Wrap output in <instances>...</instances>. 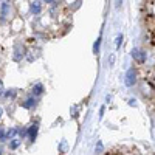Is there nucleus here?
I'll return each instance as SVG.
<instances>
[{"label":"nucleus","instance_id":"f257e3e1","mask_svg":"<svg viewBox=\"0 0 155 155\" xmlns=\"http://www.w3.org/2000/svg\"><path fill=\"white\" fill-rule=\"evenodd\" d=\"M144 11H146L147 23L150 25V30H155V0L144 3Z\"/></svg>","mask_w":155,"mask_h":155},{"label":"nucleus","instance_id":"f03ea898","mask_svg":"<svg viewBox=\"0 0 155 155\" xmlns=\"http://www.w3.org/2000/svg\"><path fill=\"white\" fill-rule=\"evenodd\" d=\"M124 81H126V85H127V87H134V85H135V82H137V73H135L134 68H129V70H127Z\"/></svg>","mask_w":155,"mask_h":155},{"label":"nucleus","instance_id":"7ed1b4c3","mask_svg":"<svg viewBox=\"0 0 155 155\" xmlns=\"http://www.w3.org/2000/svg\"><path fill=\"white\" fill-rule=\"evenodd\" d=\"M132 58H134L138 64H144V62H146V53H143L140 48H134V50H132Z\"/></svg>","mask_w":155,"mask_h":155},{"label":"nucleus","instance_id":"20e7f679","mask_svg":"<svg viewBox=\"0 0 155 155\" xmlns=\"http://www.w3.org/2000/svg\"><path fill=\"white\" fill-rule=\"evenodd\" d=\"M28 137H30V141H34V138H36V135H37V126L36 124H33V126H30V129H28Z\"/></svg>","mask_w":155,"mask_h":155},{"label":"nucleus","instance_id":"39448f33","mask_svg":"<svg viewBox=\"0 0 155 155\" xmlns=\"http://www.w3.org/2000/svg\"><path fill=\"white\" fill-rule=\"evenodd\" d=\"M36 106V99L34 98H28L25 102H22V107H25V109H33Z\"/></svg>","mask_w":155,"mask_h":155},{"label":"nucleus","instance_id":"423d86ee","mask_svg":"<svg viewBox=\"0 0 155 155\" xmlns=\"http://www.w3.org/2000/svg\"><path fill=\"white\" fill-rule=\"evenodd\" d=\"M41 8H42V2H31V11L34 14H39L41 12Z\"/></svg>","mask_w":155,"mask_h":155},{"label":"nucleus","instance_id":"0eeeda50","mask_svg":"<svg viewBox=\"0 0 155 155\" xmlns=\"http://www.w3.org/2000/svg\"><path fill=\"white\" fill-rule=\"evenodd\" d=\"M33 93H34L36 96L42 95V93H44V85H42V84H36V85L33 87Z\"/></svg>","mask_w":155,"mask_h":155},{"label":"nucleus","instance_id":"6e6552de","mask_svg":"<svg viewBox=\"0 0 155 155\" xmlns=\"http://www.w3.org/2000/svg\"><path fill=\"white\" fill-rule=\"evenodd\" d=\"M8 11H9V3L8 2H2V17L8 16Z\"/></svg>","mask_w":155,"mask_h":155},{"label":"nucleus","instance_id":"1a4fd4ad","mask_svg":"<svg viewBox=\"0 0 155 155\" xmlns=\"http://www.w3.org/2000/svg\"><path fill=\"white\" fill-rule=\"evenodd\" d=\"M19 143H20V140H17V138H14V140H12V141H11V144H9V147H11V149H16V147L19 146Z\"/></svg>","mask_w":155,"mask_h":155},{"label":"nucleus","instance_id":"9d476101","mask_svg":"<svg viewBox=\"0 0 155 155\" xmlns=\"http://www.w3.org/2000/svg\"><path fill=\"white\" fill-rule=\"evenodd\" d=\"M99 44H101V37L96 41V44H95V47H93V50H95V53H99Z\"/></svg>","mask_w":155,"mask_h":155},{"label":"nucleus","instance_id":"9b49d317","mask_svg":"<svg viewBox=\"0 0 155 155\" xmlns=\"http://www.w3.org/2000/svg\"><path fill=\"white\" fill-rule=\"evenodd\" d=\"M14 95H16V93H14V90H9V92H6V93H5V96H6V98H12Z\"/></svg>","mask_w":155,"mask_h":155},{"label":"nucleus","instance_id":"f8f14e48","mask_svg":"<svg viewBox=\"0 0 155 155\" xmlns=\"http://www.w3.org/2000/svg\"><path fill=\"white\" fill-rule=\"evenodd\" d=\"M0 140H6V134L3 129H0Z\"/></svg>","mask_w":155,"mask_h":155},{"label":"nucleus","instance_id":"ddd939ff","mask_svg":"<svg viewBox=\"0 0 155 155\" xmlns=\"http://www.w3.org/2000/svg\"><path fill=\"white\" fill-rule=\"evenodd\" d=\"M149 81H150V82H152V85L155 87V71H153V73L150 74V78H149Z\"/></svg>","mask_w":155,"mask_h":155},{"label":"nucleus","instance_id":"4468645a","mask_svg":"<svg viewBox=\"0 0 155 155\" xmlns=\"http://www.w3.org/2000/svg\"><path fill=\"white\" fill-rule=\"evenodd\" d=\"M96 150H98V153H99V152H101V150H102V146H101V143H99V144H98V149H96Z\"/></svg>","mask_w":155,"mask_h":155},{"label":"nucleus","instance_id":"2eb2a0df","mask_svg":"<svg viewBox=\"0 0 155 155\" xmlns=\"http://www.w3.org/2000/svg\"><path fill=\"white\" fill-rule=\"evenodd\" d=\"M3 92V84H2V81H0V93Z\"/></svg>","mask_w":155,"mask_h":155},{"label":"nucleus","instance_id":"dca6fc26","mask_svg":"<svg viewBox=\"0 0 155 155\" xmlns=\"http://www.w3.org/2000/svg\"><path fill=\"white\" fill-rule=\"evenodd\" d=\"M0 155H2V147H0Z\"/></svg>","mask_w":155,"mask_h":155},{"label":"nucleus","instance_id":"f3484780","mask_svg":"<svg viewBox=\"0 0 155 155\" xmlns=\"http://www.w3.org/2000/svg\"><path fill=\"white\" fill-rule=\"evenodd\" d=\"M0 116H2V109H0Z\"/></svg>","mask_w":155,"mask_h":155}]
</instances>
